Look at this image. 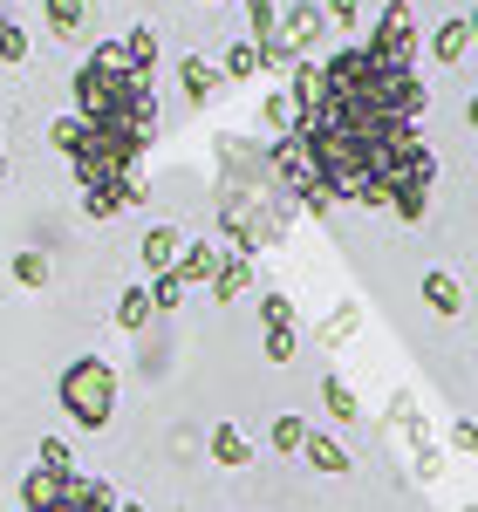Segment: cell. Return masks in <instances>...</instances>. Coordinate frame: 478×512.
I'll return each mask as SVG.
<instances>
[{"instance_id": "1", "label": "cell", "mask_w": 478, "mask_h": 512, "mask_svg": "<svg viewBox=\"0 0 478 512\" xmlns=\"http://www.w3.org/2000/svg\"><path fill=\"white\" fill-rule=\"evenodd\" d=\"M424 103L431 96L417 82V62H390L356 41L321 62L315 103L294 117L287 137L308 151L321 192L349 198V205H383L417 226L438 185V158L417 137Z\"/></svg>"}, {"instance_id": "2", "label": "cell", "mask_w": 478, "mask_h": 512, "mask_svg": "<svg viewBox=\"0 0 478 512\" xmlns=\"http://www.w3.org/2000/svg\"><path fill=\"white\" fill-rule=\"evenodd\" d=\"M76 117L82 123H123V130H158L151 76H130L117 41H103L76 69Z\"/></svg>"}, {"instance_id": "3", "label": "cell", "mask_w": 478, "mask_h": 512, "mask_svg": "<svg viewBox=\"0 0 478 512\" xmlns=\"http://www.w3.org/2000/svg\"><path fill=\"white\" fill-rule=\"evenodd\" d=\"M62 410L76 417L82 431H103L110 410H117V369H110L103 355H76V362L62 369Z\"/></svg>"}, {"instance_id": "4", "label": "cell", "mask_w": 478, "mask_h": 512, "mask_svg": "<svg viewBox=\"0 0 478 512\" xmlns=\"http://www.w3.org/2000/svg\"><path fill=\"white\" fill-rule=\"evenodd\" d=\"M274 171H280V185L301 198V205H315V212H328V192H321V178H315V164H308V151L294 144V137H280L274 144Z\"/></svg>"}, {"instance_id": "5", "label": "cell", "mask_w": 478, "mask_h": 512, "mask_svg": "<svg viewBox=\"0 0 478 512\" xmlns=\"http://www.w3.org/2000/svg\"><path fill=\"white\" fill-rule=\"evenodd\" d=\"M321 35H328V14H321L315 0L287 7V14H280V62H301V55H308Z\"/></svg>"}, {"instance_id": "6", "label": "cell", "mask_w": 478, "mask_h": 512, "mask_svg": "<svg viewBox=\"0 0 478 512\" xmlns=\"http://www.w3.org/2000/svg\"><path fill=\"white\" fill-rule=\"evenodd\" d=\"M28 512H117V492L103 485V478H62V492L55 499H41V506H28Z\"/></svg>"}, {"instance_id": "7", "label": "cell", "mask_w": 478, "mask_h": 512, "mask_svg": "<svg viewBox=\"0 0 478 512\" xmlns=\"http://www.w3.org/2000/svg\"><path fill=\"white\" fill-rule=\"evenodd\" d=\"M390 417H397V431L410 437V451H417V478H438L444 458H438V444H431V431H424V417H417V403L397 396V403H390Z\"/></svg>"}, {"instance_id": "8", "label": "cell", "mask_w": 478, "mask_h": 512, "mask_svg": "<svg viewBox=\"0 0 478 512\" xmlns=\"http://www.w3.org/2000/svg\"><path fill=\"white\" fill-rule=\"evenodd\" d=\"M362 48H376V55H390V62H417V28H410V14H383Z\"/></svg>"}, {"instance_id": "9", "label": "cell", "mask_w": 478, "mask_h": 512, "mask_svg": "<svg viewBox=\"0 0 478 512\" xmlns=\"http://www.w3.org/2000/svg\"><path fill=\"white\" fill-rule=\"evenodd\" d=\"M137 253H144V267H151V274H171V267L185 260V233H178V226H151Z\"/></svg>"}, {"instance_id": "10", "label": "cell", "mask_w": 478, "mask_h": 512, "mask_svg": "<svg viewBox=\"0 0 478 512\" xmlns=\"http://www.w3.org/2000/svg\"><path fill=\"white\" fill-rule=\"evenodd\" d=\"M424 301H431V315L458 321V315H465V280L444 274V267H431V274H424Z\"/></svg>"}, {"instance_id": "11", "label": "cell", "mask_w": 478, "mask_h": 512, "mask_svg": "<svg viewBox=\"0 0 478 512\" xmlns=\"http://www.w3.org/2000/svg\"><path fill=\"white\" fill-rule=\"evenodd\" d=\"M178 89H185V103H212L219 69H212V62H199V55H185V62H178Z\"/></svg>"}, {"instance_id": "12", "label": "cell", "mask_w": 478, "mask_h": 512, "mask_svg": "<svg viewBox=\"0 0 478 512\" xmlns=\"http://www.w3.org/2000/svg\"><path fill=\"white\" fill-rule=\"evenodd\" d=\"M246 287H253V260H246V253H226L219 274H212V294H219V301H239Z\"/></svg>"}, {"instance_id": "13", "label": "cell", "mask_w": 478, "mask_h": 512, "mask_svg": "<svg viewBox=\"0 0 478 512\" xmlns=\"http://www.w3.org/2000/svg\"><path fill=\"white\" fill-rule=\"evenodd\" d=\"M117 48H123V62H130V76H151V69H158V35H151V28H130Z\"/></svg>"}, {"instance_id": "14", "label": "cell", "mask_w": 478, "mask_h": 512, "mask_svg": "<svg viewBox=\"0 0 478 512\" xmlns=\"http://www.w3.org/2000/svg\"><path fill=\"white\" fill-rule=\"evenodd\" d=\"M301 458H308V465H315V472H349V451H342V444H335V437H321V431H308V444H301Z\"/></svg>"}, {"instance_id": "15", "label": "cell", "mask_w": 478, "mask_h": 512, "mask_svg": "<svg viewBox=\"0 0 478 512\" xmlns=\"http://www.w3.org/2000/svg\"><path fill=\"white\" fill-rule=\"evenodd\" d=\"M465 48H472V28H465V21H444L438 35H431V55H438L444 69H458V62H465Z\"/></svg>"}, {"instance_id": "16", "label": "cell", "mask_w": 478, "mask_h": 512, "mask_svg": "<svg viewBox=\"0 0 478 512\" xmlns=\"http://www.w3.org/2000/svg\"><path fill=\"white\" fill-rule=\"evenodd\" d=\"M267 62H260V48L253 41H233L226 48V62H219V82H246V76H260Z\"/></svg>"}, {"instance_id": "17", "label": "cell", "mask_w": 478, "mask_h": 512, "mask_svg": "<svg viewBox=\"0 0 478 512\" xmlns=\"http://www.w3.org/2000/svg\"><path fill=\"white\" fill-rule=\"evenodd\" d=\"M219 260H226L219 246H185V260H178L171 274H178L185 287H192V280H212V274H219Z\"/></svg>"}, {"instance_id": "18", "label": "cell", "mask_w": 478, "mask_h": 512, "mask_svg": "<svg viewBox=\"0 0 478 512\" xmlns=\"http://www.w3.org/2000/svg\"><path fill=\"white\" fill-rule=\"evenodd\" d=\"M151 315H158V308H151V287H123V294H117V328H130V335H137Z\"/></svg>"}, {"instance_id": "19", "label": "cell", "mask_w": 478, "mask_h": 512, "mask_svg": "<svg viewBox=\"0 0 478 512\" xmlns=\"http://www.w3.org/2000/svg\"><path fill=\"white\" fill-rule=\"evenodd\" d=\"M212 458H219V465H253L246 431H239V424H219V431H212Z\"/></svg>"}, {"instance_id": "20", "label": "cell", "mask_w": 478, "mask_h": 512, "mask_svg": "<svg viewBox=\"0 0 478 512\" xmlns=\"http://www.w3.org/2000/svg\"><path fill=\"white\" fill-rule=\"evenodd\" d=\"M41 7H48V28H55V35H69V41H76L82 21H89V0H41Z\"/></svg>"}, {"instance_id": "21", "label": "cell", "mask_w": 478, "mask_h": 512, "mask_svg": "<svg viewBox=\"0 0 478 512\" xmlns=\"http://www.w3.org/2000/svg\"><path fill=\"white\" fill-rule=\"evenodd\" d=\"M321 403H328V417H335V424H356V417H362V410H356V390H349L342 376H328V383H321Z\"/></svg>"}, {"instance_id": "22", "label": "cell", "mask_w": 478, "mask_h": 512, "mask_svg": "<svg viewBox=\"0 0 478 512\" xmlns=\"http://www.w3.org/2000/svg\"><path fill=\"white\" fill-rule=\"evenodd\" d=\"M0 62H28V35L14 28V14H0Z\"/></svg>"}, {"instance_id": "23", "label": "cell", "mask_w": 478, "mask_h": 512, "mask_svg": "<svg viewBox=\"0 0 478 512\" xmlns=\"http://www.w3.org/2000/svg\"><path fill=\"white\" fill-rule=\"evenodd\" d=\"M48 144H55L62 158H76V144H82V117H55V130H48Z\"/></svg>"}, {"instance_id": "24", "label": "cell", "mask_w": 478, "mask_h": 512, "mask_svg": "<svg viewBox=\"0 0 478 512\" xmlns=\"http://www.w3.org/2000/svg\"><path fill=\"white\" fill-rule=\"evenodd\" d=\"M41 472H76V458H69V444H62V437H41Z\"/></svg>"}, {"instance_id": "25", "label": "cell", "mask_w": 478, "mask_h": 512, "mask_svg": "<svg viewBox=\"0 0 478 512\" xmlns=\"http://www.w3.org/2000/svg\"><path fill=\"white\" fill-rule=\"evenodd\" d=\"M14 280L21 287H48V260L41 253H14Z\"/></svg>"}, {"instance_id": "26", "label": "cell", "mask_w": 478, "mask_h": 512, "mask_svg": "<svg viewBox=\"0 0 478 512\" xmlns=\"http://www.w3.org/2000/svg\"><path fill=\"white\" fill-rule=\"evenodd\" d=\"M308 444V424L301 417H274V451H301Z\"/></svg>"}, {"instance_id": "27", "label": "cell", "mask_w": 478, "mask_h": 512, "mask_svg": "<svg viewBox=\"0 0 478 512\" xmlns=\"http://www.w3.org/2000/svg\"><path fill=\"white\" fill-rule=\"evenodd\" d=\"M178 301H185V280H178V274L151 280V308H178Z\"/></svg>"}, {"instance_id": "28", "label": "cell", "mask_w": 478, "mask_h": 512, "mask_svg": "<svg viewBox=\"0 0 478 512\" xmlns=\"http://www.w3.org/2000/svg\"><path fill=\"white\" fill-rule=\"evenodd\" d=\"M260 315H267V328H294V301L287 294H260Z\"/></svg>"}, {"instance_id": "29", "label": "cell", "mask_w": 478, "mask_h": 512, "mask_svg": "<svg viewBox=\"0 0 478 512\" xmlns=\"http://www.w3.org/2000/svg\"><path fill=\"white\" fill-rule=\"evenodd\" d=\"M321 14H328V28H356V21H362V0H328Z\"/></svg>"}, {"instance_id": "30", "label": "cell", "mask_w": 478, "mask_h": 512, "mask_svg": "<svg viewBox=\"0 0 478 512\" xmlns=\"http://www.w3.org/2000/svg\"><path fill=\"white\" fill-rule=\"evenodd\" d=\"M356 308H335V315H328V321H321V342H342V335H349V328H356Z\"/></svg>"}, {"instance_id": "31", "label": "cell", "mask_w": 478, "mask_h": 512, "mask_svg": "<svg viewBox=\"0 0 478 512\" xmlns=\"http://www.w3.org/2000/svg\"><path fill=\"white\" fill-rule=\"evenodd\" d=\"M267 123L287 137V130H294V103H287V96H267Z\"/></svg>"}, {"instance_id": "32", "label": "cell", "mask_w": 478, "mask_h": 512, "mask_svg": "<svg viewBox=\"0 0 478 512\" xmlns=\"http://www.w3.org/2000/svg\"><path fill=\"white\" fill-rule=\"evenodd\" d=\"M294 355V328H267V362H287Z\"/></svg>"}, {"instance_id": "33", "label": "cell", "mask_w": 478, "mask_h": 512, "mask_svg": "<svg viewBox=\"0 0 478 512\" xmlns=\"http://www.w3.org/2000/svg\"><path fill=\"white\" fill-rule=\"evenodd\" d=\"M451 444H458L465 458H478V424H472V417H458V424H451Z\"/></svg>"}, {"instance_id": "34", "label": "cell", "mask_w": 478, "mask_h": 512, "mask_svg": "<svg viewBox=\"0 0 478 512\" xmlns=\"http://www.w3.org/2000/svg\"><path fill=\"white\" fill-rule=\"evenodd\" d=\"M383 14H410V0H383Z\"/></svg>"}, {"instance_id": "35", "label": "cell", "mask_w": 478, "mask_h": 512, "mask_svg": "<svg viewBox=\"0 0 478 512\" xmlns=\"http://www.w3.org/2000/svg\"><path fill=\"white\" fill-rule=\"evenodd\" d=\"M465 117H472V130H478V96H472V103H465Z\"/></svg>"}, {"instance_id": "36", "label": "cell", "mask_w": 478, "mask_h": 512, "mask_svg": "<svg viewBox=\"0 0 478 512\" xmlns=\"http://www.w3.org/2000/svg\"><path fill=\"white\" fill-rule=\"evenodd\" d=\"M465 28H472V48H478V7H472V21H465Z\"/></svg>"}, {"instance_id": "37", "label": "cell", "mask_w": 478, "mask_h": 512, "mask_svg": "<svg viewBox=\"0 0 478 512\" xmlns=\"http://www.w3.org/2000/svg\"><path fill=\"white\" fill-rule=\"evenodd\" d=\"M117 512H144V506H123V499H117Z\"/></svg>"}, {"instance_id": "38", "label": "cell", "mask_w": 478, "mask_h": 512, "mask_svg": "<svg viewBox=\"0 0 478 512\" xmlns=\"http://www.w3.org/2000/svg\"><path fill=\"white\" fill-rule=\"evenodd\" d=\"M0 171H7V144H0Z\"/></svg>"}, {"instance_id": "39", "label": "cell", "mask_w": 478, "mask_h": 512, "mask_svg": "<svg viewBox=\"0 0 478 512\" xmlns=\"http://www.w3.org/2000/svg\"><path fill=\"white\" fill-rule=\"evenodd\" d=\"M0 14H7V0H0Z\"/></svg>"}, {"instance_id": "40", "label": "cell", "mask_w": 478, "mask_h": 512, "mask_svg": "<svg viewBox=\"0 0 478 512\" xmlns=\"http://www.w3.org/2000/svg\"><path fill=\"white\" fill-rule=\"evenodd\" d=\"M472 512H478V506H472Z\"/></svg>"}]
</instances>
